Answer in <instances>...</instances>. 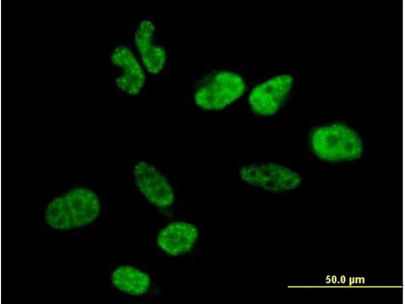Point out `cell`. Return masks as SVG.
I'll list each match as a JSON object with an SVG mask.
<instances>
[{
  "instance_id": "cell-9",
  "label": "cell",
  "mask_w": 405,
  "mask_h": 304,
  "mask_svg": "<svg viewBox=\"0 0 405 304\" xmlns=\"http://www.w3.org/2000/svg\"><path fill=\"white\" fill-rule=\"evenodd\" d=\"M198 236V230L194 225L182 221L174 222L159 232L157 243L166 253L176 256L190 251Z\"/></svg>"
},
{
  "instance_id": "cell-7",
  "label": "cell",
  "mask_w": 405,
  "mask_h": 304,
  "mask_svg": "<svg viewBox=\"0 0 405 304\" xmlns=\"http://www.w3.org/2000/svg\"><path fill=\"white\" fill-rule=\"evenodd\" d=\"M137 187L146 199L158 207H167L174 201L173 190L167 179L155 168L143 161L133 170Z\"/></svg>"
},
{
  "instance_id": "cell-4",
  "label": "cell",
  "mask_w": 405,
  "mask_h": 304,
  "mask_svg": "<svg viewBox=\"0 0 405 304\" xmlns=\"http://www.w3.org/2000/svg\"><path fill=\"white\" fill-rule=\"evenodd\" d=\"M238 174L246 184L275 193L294 189L302 181L298 173L274 162L246 164L240 167Z\"/></svg>"
},
{
  "instance_id": "cell-8",
  "label": "cell",
  "mask_w": 405,
  "mask_h": 304,
  "mask_svg": "<svg viewBox=\"0 0 405 304\" xmlns=\"http://www.w3.org/2000/svg\"><path fill=\"white\" fill-rule=\"evenodd\" d=\"M156 26L149 19H144L138 24L134 36V44L139 60L146 71L152 75L160 73L167 61L166 49L155 40Z\"/></svg>"
},
{
  "instance_id": "cell-3",
  "label": "cell",
  "mask_w": 405,
  "mask_h": 304,
  "mask_svg": "<svg viewBox=\"0 0 405 304\" xmlns=\"http://www.w3.org/2000/svg\"><path fill=\"white\" fill-rule=\"evenodd\" d=\"M246 90V82L239 74L227 70L214 71L199 81L193 100L202 109L219 111L239 99Z\"/></svg>"
},
{
  "instance_id": "cell-6",
  "label": "cell",
  "mask_w": 405,
  "mask_h": 304,
  "mask_svg": "<svg viewBox=\"0 0 405 304\" xmlns=\"http://www.w3.org/2000/svg\"><path fill=\"white\" fill-rule=\"evenodd\" d=\"M110 60L116 70L115 87L130 96H137L144 88L146 73L140 60L129 47L119 45L111 52Z\"/></svg>"
},
{
  "instance_id": "cell-10",
  "label": "cell",
  "mask_w": 405,
  "mask_h": 304,
  "mask_svg": "<svg viewBox=\"0 0 405 304\" xmlns=\"http://www.w3.org/2000/svg\"><path fill=\"white\" fill-rule=\"evenodd\" d=\"M111 281L118 289L132 295L144 294L150 285V278L146 273L129 265L116 269L111 275Z\"/></svg>"
},
{
  "instance_id": "cell-2",
  "label": "cell",
  "mask_w": 405,
  "mask_h": 304,
  "mask_svg": "<svg viewBox=\"0 0 405 304\" xmlns=\"http://www.w3.org/2000/svg\"><path fill=\"white\" fill-rule=\"evenodd\" d=\"M315 155L329 162L352 161L359 158L363 144L357 133L341 124H333L315 129L310 137Z\"/></svg>"
},
{
  "instance_id": "cell-1",
  "label": "cell",
  "mask_w": 405,
  "mask_h": 304,
  "mask_svg": "<svg viewBox=\"0 0 405 304\" xmlns=\"http://www.w3.org/2000/svg\"><path fill=\"white\" fill-rule=\"evenodd\" d=\"M100 211L97 196L88 188L78 187L53 199L46 208L45 220L53 229L68 230L90 224Z\"/></svg>"
},
{
  "instance_id": "cell-5",
  "label": "cell",
  "mask_w": 405,
  "mask_h": 304,
  "mask_svg": "<svg viewBox=\"0 0 405 304\" xmlns=\"http://www.w3.org/2000/svg\"><path fill=\"white\" fill-rule=\"evenodd\" d=\"M294 82L292 75L283 73L257 85L251 90L248 98L251 109L261 117L276 114L289 96Z\"/></svg>"
}]
</instances>
